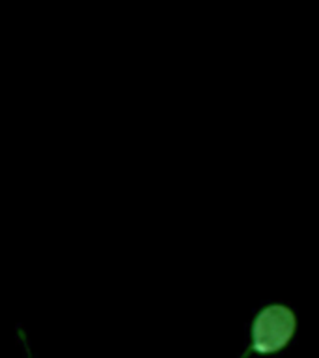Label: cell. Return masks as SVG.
Masks as SVG:
<instances>
[{
	"label": "cell",
	"mask_w": 319,
	"mask_h": 358,
	"mask_svg": "<svg viewBox=\"0 0 319 358\" xmlns=\"http://www.w3.org/2000/svg\"><path fill=\"white\" fill-rule=\"evenodd\" d=\"M19 338L22 340V347H24V351H27V358H32V352H30V345H28L27 336H24V330L19 329Z\"/></svg>",
	"instance_id": "cell-2"
},
{
	"label": "cell",
	"mask_w": 319,
	"mask_h": 358,
	"mask_svg": "<svg viewBox=\"0 0 319 358\" xmlns=\"http://www.w3.org/2000/svg\"><path fill=\"white\" fill-rule=\"evenodd\" d=\"M297 313L290 304H263L250 321V340L241 358L271 357L284 351L295 338Z\"/></svg>",
	"instance_id": "cell-1"
}]
</instances>
